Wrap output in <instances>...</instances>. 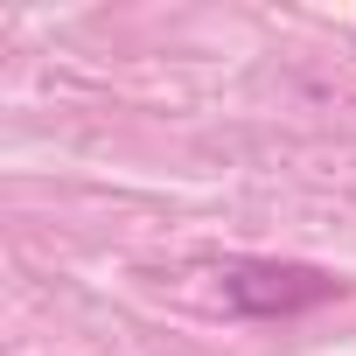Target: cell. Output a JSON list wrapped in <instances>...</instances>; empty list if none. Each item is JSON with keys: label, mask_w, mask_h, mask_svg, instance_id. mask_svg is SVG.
Here are the masks:
<instances>
[{"label": "cell", "mask_w": 356, "mask_h": 356, "mask_svg": "<svg viewBox=\"0 0 356 356\" xmlns=\"http://www.w3.org/2000/svg\"><path fill=\"white\" fill-rule=\"evenodd\" d=\"M224 300L238 314H300V307H321L328 293H342V280L328 273H307V266H266V259H245V266H224Z\"/></svg>", "instance_id": "cell-1"}]
</instances>
